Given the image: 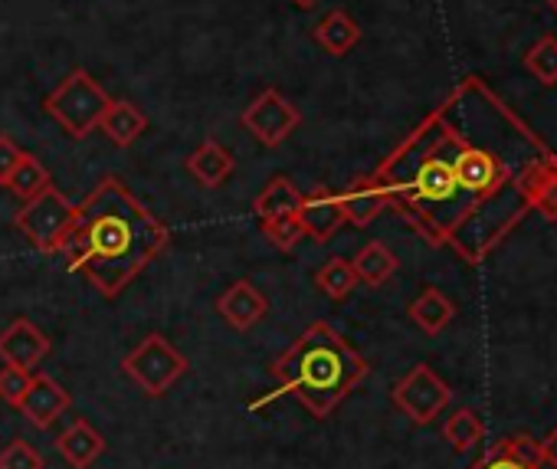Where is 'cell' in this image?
<instances>
[{
    "label": "cell",
    "instance_id": "ba28073f",
    "mask_svg": "<svg viewBox=\"0 0 557 469\" xmlns=\"http://www.w3.org/2000/svg\"><path fill=\"white\" fill-rule=\"evenodd\" d=\"M299 223H302V233L315 244H329L335 233L345 226V203H342V194L329 190V187H315L312 194L302 197V207H299Z\"/></svg>",
    "mask_w": 557,
    "mask_h": 469
},
{
    "label": "cell",
    "instance_id": "7a4b0ae2",
    "mask_svg": "<svg viewBox=\"0 0 557 469\" xmlns=\"http://www.w3.org/2000/svg\"><path fill=\"white\" fill-rule=\"evenodd\" d=\"M272 374L278 381L275 391L252 400L249 410H259L275 397L293 394L306 404L309 414L325 420L371 374V365L338 329H332L329 322H312L272 361Z\"/></svg>",
    "mask_w": 557,
    "mask_h": 469
},
{
    "label": "cell",
    "instance_id": "4dcf8cb0",
    "mask_svg": "<svg viewBox=\"0 0 557 469\" xmlns=\"http://www.w3.org/2000/svg\"><path fill=\"white\" fill-rule=\"evenodd\" d=\"M547 4H550V8H554V11H557V0H547Z\"/></svg>",
    "mask_w": 557,
    "mask_h": 469
},
{
    "label": "cell",
    "instance_id": "8fae6325",
    "mask_svg": "<svg viewBox=\"0 0 557 469\" xmlns=\"http://www.w3.org/2000/svg\"><path fill=\"white\" fill-rule=\"evenodd\" d=\"M70 407V394L63 384H57L50 374H34L30 378V387L24 391L17 410L37 427V430H47L53 427V420Z\"/></svg>",
    "mask_w": 557,
    "mask_h": 469
},
{
    "label": "cell",
    "instance_id": "2e32d148",
    "mask_svg": "<svg viewBox=\"0 0 557 469\" xmlns=\"http://www.w3.org/2000/svg\"><path fill=\"white\" fill-rule=\"evenodd\" d=\"M312 37H315V44H319L329 57H345V53H351V50L361 44V27L355 24L351 14L332 11V14L322 17V24L315 27Z\"/></svg>",
    "mask_w": 557,
    "mask_h": 469
},
{
    "label": "cell",
    "instance_id": "d6986e66",
    "mask_svg": "<svg viewBox=\"0 0 557 469\" xmlns=\"http://www.w3.org/2000/svg\"><path fill=\"white\" fill-rule=\"evenodd\" d=\"M456 316V306L433 286H426L413 303H410V319L426 332V335H440Z\"/></svg>",
    "mask_w": 557,
    "mask_h": 469
},
{
    "label": "cell",
    "instance_id": "30bf717a",
    "mask_svg": "<svg viewBox=\"0 0 557 469\" xmlns=\"http://www.w3.org/2000/svg\"><path fill=\"white\" fill-rule=\"evenodd\" d=\"M216 312L223 316V322L236 332H249L252 325H259L269 312V299L256 289L252 280H239L233 283L220 299H216Z\"/></svg>",
    "mask_w": 557,
    "mask_h": 469
},
{
    "label": "cell",
    "instance_id": "f1b7e54d",
    "mask_svg": "<svg viewBox=\"0 0 557 469\" xmlns=\"http://www.w3.org/2000/svg\"><path fill=\"white\" fill-rule=\"evenodd\" d=\"M541 456H544V462H550L557 469V427L541 440Z\"/></svg>",
    "mask_w": 557,
    "mask_h": 469
},
{
    "label": "cell",
    "instance_id": "6da1fadb",
    "mask_svg": "<svg viewBox=\"0 0 557 469\" xmlns=\"http://www.w3.org/2000/svg\"><path fill=\"white\" fill-rule=\"evenodd\" d=\"M171 240L168 226L119 181L102 177L99 187L76 203V223L60 244L73 273H83L106 299H119L154 263Z\"/></svg>",
    "mask_w": 557,
    "mask_h": 469
},
{
    "label": "cell",
    "instance_id": "3957f363",
    "mask_svg": "<svg viewBox=\"0 0 557 469\" xmlns=\"http://www.w3.org/2000/svg\"><path fill=\"white\" fill-rule=\"evenodd\" d=\"M47 112L50 119L76 141H83L89 132L99 128L106 109L112 106V96L86 73V70H73L50 96H47Z\"/></svg>",
    "mask_w": 557,
    "mask_h": 469
},
{
    "label": "cell",
    "instance_id": "e0dca14e",
    "mask_svg": "<svg viewBox=\"0 0 557 469\" xmlns=\"http://www.w3.org/2000/svg\"><path fill=\"white\" fill-rule=\"evenodd\" d=\"M187 171L194 174L200 187H220L233 174V155L220 141L210 138L187 158Z\"/></svg>",
    "mask_w": 557,
    "mask_h": 469
},
{
    "label": "cell",
    "instance_id": "603a6c76",
    "mask_svg": "<svg viewBox=\"0 0 557 469\" xmlns=\"http://www.w3.org/2000/svg\"><path fill=\"white\" fill-rule=\"evenodd\" d=\"M528 73L541 83V86H554L557 83V37H544L537 40L528 57H524Z\"/></svg>",
    "mask_w": 557,
    "mask_h": 469
},
{
    "label": "cell",
    "instance_id": "d4e9b609",
    "mask_svg": "<svg viewBox=\"0 0 557 469\" xmlns=\"http://www.w3.org/2000/svg\"><path fill=\"white\" fill-rule=\"evenodd\" d=\"M0 469H44V456L27 440H11L0 449Z\"/></svg>",
    "mask_w": 557,
    "mask_h": 469
},
{
    "label": "cell",
    "instance_id": "5b68a950",
    "mask_svg": "<svg viewBox=\"0 0 557 469\" xmlns=\"http://www.w3.org/2000/svg\"><path fill=\"white\" fill-rule=\"evenodd\" d=\"M187 358L164 338V335H148L145 342L135 345V351L125 355L122 371L148 394L161 397L168 394L184 374H187Z\"/></svg>",
    "mask_w": 557,
    "mask_h": 469
},
{
    "label": "cell",
    "instance_id": "7402d4cb",
    "mask_svg": "<svg viewBox=\"0 0 557 469\" xmlns=\"http://www.w3.org/2000/svg\"><path fill=\"white\" fill-rule=\"evenodd\" d=\"M482 436H485V427H482L479 414H475V410H469V407L456 410V414L443 423V440H446L456 453L472 449Z\"/></svg>",
    "mask_w": 557,
    "mask_h": 469
},
{
    "label": "cell",
    "instance_id": "4fadbf2b",
    "mask_svg": "<svg viewBox=\"0 0 557 469\" xmlns=\"http://www.w3.org/2000/svg\"><path fill=\"white\" fill-rule=\"evenodd\" d=\"M145 128H148V115L128 99H112V106L106 109V115L99 122V132L119 148L135 145L145 135Z\"/></svg>",
    "mask_w": 557,
    "mask_h": 469
},
{
    "label": "cell",
    "instance_id": "9a60e30c",
    "mask_svg": "<svg viewBox=\"0 0 557 469\" xmlns=\"http://www.w3.org/2000/svg\"><path fill=\"white\" fill-rule=\"evenodd\" d=\"M342 203H345L348 223H355V226H368V223H374L387 210V197H384V190L371 177H358L342 194Z\"/></svg>",
    "mask_w": 557,
    "mask_h": 469
},
{
    "label": "cell",
    "instance_id": "8992f818",
    "mask_svg": "<svg viewBox=\"0 0 557 469\" xmlns=\"http://www.w3.org/2000/svg\"><path fill=\"white\" fill-rule=\"evenodd\" d=\"M391 400H394V407H397L404 417H410L413 423L426 427V423H433V420L449 407L453 391H449V384H446L430 365H413V368L394 384Z\"/></svg>",
    "mask_w": 557,
    "mask_h": 469
},
{
    "label": "cell",
    "instance_id": "52a82bcc",
    "mask_svg": "<svg viewBox=\"0 0 557 469\" xmlns=\"http://www.w3.org/2000/svg\"><path fill=\"white\" fill-rule=\"evenodd\" d=\"M243 128L259 141V145H265V148H278L283 145L299 125H302V112L278 92V89H265V92H259L249 106H246V112H243Z\"/></svg>",
    "mask_w": 557,
    "mask_h": 469
},
{
    "label": "cell",
    "instance_id": "ffe728a7",
    "mask_svg": "<svg viewBox=\"0 0 557 469\" xmlns=\"http://www.w3.org/2000/svg\"><path fill=\"white\" fill-rule=\"evenodd\" d=\"M50 184H53V181H50V171L44 168V161L34 158V155H27V151H24V158L17 161V168L11 171V177L4 181V187H8L11 194H17L21 200H30V197H37V194H44Z\"/></svg>",
    "mask_w": 557,
    "mask_h": 469
},
{
    "label": "cell",
    "instance_id": "484cf974",
    "mask_svg": "<svg viewBox=\"0 0 557 469\" xmlns=\"http://www.w3.org/2000/svg\"><path fill=\"white\" fill-rule=\"evenodd\" d=\"M27 387H30V371L11 368V365L0 368V400H4V404L17 407Z\"/></svg>",
    "mask_w": 557,
    "mask_h": 469
},
{
    "label": "cell",
    "instance_id": "277c9868",
    "mask_svg": "<svg viewBox=\"0 0 557 469\" xmlns=\"http://www.w3.org/2000/svg\"><path fill=\"white\" fill-rule=\"evenodd\" d=\"M73 223H76V203L53 184L44 194L24 200V207L14 217V226L24 233V240L40 254H60V244L66 240Z\"/></svg>",
    "mask_w": 557,
    "mask_h": 469
},
{
    "label": "cell",
    "instance_id": "ac0fdd59",
    "mask_svg": "<svg viewBox=\"0 0 557 469\" xmlns=\"http://www.w3.org/2000/svg\"><path fill=\"white\" fill-rule=\"evenodd\" d=\"M351 267H355V276H358V283H364V286H371V289H377V286H384L394 273H397V257L384 247V244H377V240H371L368 247H361L358 250V257L351 260Z\"/></svg>",
    "mask_w": 557,
    "mask_h": 469
},
{
    "label": "cell",
    "instance_id": "5bb4252c",
    "mask_svg": "<svg viewBox=\"0 0 557 469\" xmlns=\"http://www.w3.org/2000/svg\"><path fill=\"white\" fill-rule=\"evenodd\" d=\"M302 197H306V194H302L289 177L278 174V177H272V181L259 190L252 210H256V217H259L262 223L278 220V217H296L299 207H302Z\"/></svg>",
    "mask_w": 557,
    "mask_h": 469
},
{
    "label": "cell",
    "instance_id": "9c48e42d",
    "mask_svg": "<svg viewBox=\"0 0 557 469\" xmlns=\"http://www.w3.org/2000/svg\"><path fill=\"white\" fill-rule=\"evenodd\" d=\"M50 338L30 319H17L0 332V358L21 371H34L50 355Z\"/></svg>",
    "mask_w": 557,
    "mask_h": 469
},
{
    "label": "cell",
    "instance_id": "4316f807",
    "mask_svg": "<svg viewBox=\"0 0 557 469\" xmlns=\"http://www.w3.org/2000/svg\"><path fill=\"white\" fill-rule=\"evenodd\" d=\"M469 469H531V466L521 462V459L505 446V440H498V443L488 446V449L482 453V459H475Z\"/></svg>",
    "mask_w": 557,
    "mask_h": 469
},
{
    "label": "cell",
    "instance_id": "7c38bea8",
    "mask_svg": "<svg viewBox=\"0 0 557 469\" xmlns=\"http://www.w3.org/2000/svg\"><path fill=\"white\" fill-rule=\"evenodd\" d=\"M60 456L73 466V469H89L102 453H106V440L102 433L89 423V420H73L60 440H57Z\"/></svg>",
    "mask_w": 557,
    "mask_h": 469
},
{
    "label": "cell",
    "instance_id": "83f0119b",
    "mask_svg": "<svg viewBox=\"0 0 557 469\" xmlns=\"http://www.w3.org/2000/svg\"><path fill=\"white\" fill-rule=\"evenodd\" d=\"M24 158L21 145L8 135H0V184H4L11 177V171L17 168V161Z\"/></svg>",
    "mask_w": 557,
    "mask_h": 469
},
{
    "label": "cell",
    "instance_id": "cb8c5ba5",
    "mask_svg": "<svg viewBox=\"0 0 557 469\" xmlns=\"http://www.w3.org/2000/svg\"><path fill=\"white\" fill-rule=\"evenodd\" d=\"M262 233H265V237H269L278 250H293V247L306 237L299 217H278V220H269V223H262Z\"/></svg>",
    "mask_w": 557,
    "mask_h": 469
},
{
    "label": "cell",
    "instance_id": "44dd1931",
    "mask_svg": "<svg viewBox=\"0 0 557 469\" xmlns=\"http://www.w3.org/2000/svg\"><path fill=\"white\" fill-rule=\"evenodd\" d=\"M315 286H319L329 299H335V303L348 299V296L355 293V286H358V276H355L351 260L332 257V260L315 273Z\"/></svg>",
    "mask_w": 557,
    "mask_h": 469
},
{
    "label": "cell",
    "instance_id": "f546056e",
    "mask_svg": "<svg viewBox=\"0 0 557 469\" xmlns=\"http://www.w3.org/2000/svg\"><path fill=\"white\" fill-rule=\"evenodd\" d=\"M293 4H296L299 11H312V8L319 4V0H293Z\"/></svg>",
    "mask_w": 557,
    "mask_h": 469
}]
</instances>
